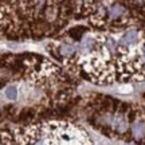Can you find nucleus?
Here are the masks:
<instances>
[{
	"instance_id": "2",
	"label": "nucleus",
	"mask_w": 145,
	"mask_h": 145,
	"mask_svg": "<svg viewBox=\"0 0 145 145\" xmlns=\"http://www.w3.org/2000/svg\"><path fill=\"white\" fill-rule=\"evenodd\" d=\"M20 4L22 0H0V38L27 32Z\"/></svg>"
},
{
	"instance_id": "5",
	"label": "nucleus",
	"mask_w": 145,
	"mask_h": 145,
	"mask_svg": "<svg viewBox=\"0 0 145 145\" xmlns=\"http://www.w3.org/2000/svg\"><path fill=\"white\" fill-rule=\"evenodd\" d=\"M4 97L10 101H15L19 98V88L15 85H10L4 89Z\"/></svg>"
},
{
	"instance_id": "6",
	"label": "nucleus",
	"mask_w": 145,
	"mask_h": 145,
	"mask_svg": "<svg viewBox=\"0 0 145 145\" xmlns=\"http://www.w3.org/2000/svg\"><path fill=\"white\" fill-rule=\"evenodd\" d=\"M120 91H122V93H129V91H132V88H130V86H122V88L120 89Z\"/></svg>"
},
{
	"instance_id": "1",
	"label": "nucleus",
	"mask_w": 145,
	"mask_h": 145,
	"mask_svg": "<svg viewBox=\"0 0 145 145\" xmlns=\"http://www.w3.org/2000/svg\"><path fill=\"white\" fill-rule=\"evenodd\" d=\"M83 132L78 130L71 125L61 122H47V124L27 126L22 130H16L12 142H35V144H81L89 142Z\"/></svg>"
},
{
	"instance_id": "3",
	"label": "nucleus",
	"mask_w": 145,
	"mask_h": 145,
	"mask_svg": "<svg viewBox=\"0 0 145 145\" xmlns=\"http://www.w3.org/2000/svg\"><path fill=\"white\" fill-rule=\"evenodd\" d=\"M132 135L136 140H140V138H144L145 136V122L144 121H140L137 120L135 121V124L132 126Z\"/></svg>"
},
{
	"instance_id": "4",
	"label": "nucleus",
	"mask_w": 145,
	"mask_h": 145,
	"mask_svg": "<svg viewBox=\"0 0 145 145\" xmlns=\"http://www.w3.org/2000/svg\"><path fill=\"white\" fill-rule=\"evenodd\" d=\"M137 38H138V34L136 30H129V31L125 32V35L122 36V44L124 46H130L137 42Z\"/></svg>"
}]
</instances>
